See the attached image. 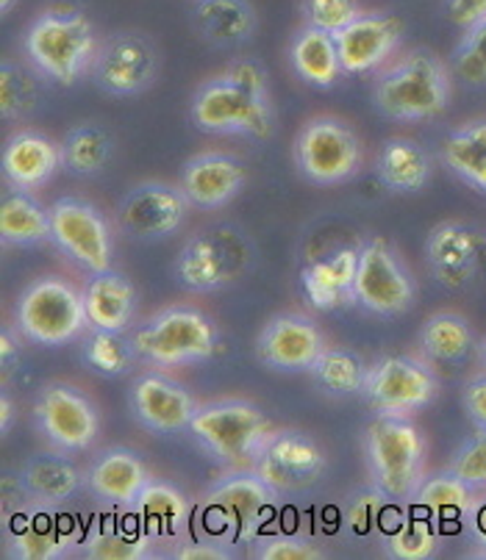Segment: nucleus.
Wrapping results in <instances>:
<instances>
[{"mask_svg":"<svg viewBox=\"0 0 486 560\" xmlns=\"http://www.w3.org/2000/svg\"><path fill=\"white\" fill-rule=\"evenodd\" d=\"M451 97L448 70L428 50H415L397 61L375 86V103L395 119H431L444 112Z\"/></svg>","mask_w":486,"mask_h":560,"instance_id":"nucleus-1","label":"nucleus"},{"mask_svg":"<svg viewBox=\"0 0 486 560\" xmlns=\"http://www.w3.org/2000/svg\"><path fill=\"white\" fill-rule=\"evenodd\" d=\"M189 430L217 460L231 466L256 460L273 435L270 419L242 399H225L198 408Z\"/></svg>","mask_w":486,"mask_h":560,"instance_id":"nucleus-2","label":"nucleus"},{"mask_svg":"<svg viewBox=\"0 0 486 560\" xmlns=\"http://www.w3.org/2000/svg\"><path fill=\"white\" fill-rule=\"evenodd\" d=\"M367 458H370L375 489L384 491L386 497H408L423 483L426 442L412 422L381 413L367 428Z\"/></svg>","mask_w":486,"mask_h":560,"instance_id":"nucleus-3","label":"nucleus"},{"mask_svg":"<svg viewBox=\"0 0 486 560\" xmlns=\"http://www.w3.org/2000/svg\"><path fill=\"white\" fill-rule=\"evenodd\" d=\"M31 61L59 84H72L95 54V34L84 14L48 12L25 34Z\"/></svg>","mask_w":486,"mask_h":560,"instance_id":"nucleus-4","label":"nucleus"},{"mask_svg":"<svg viewBox=\"0 0 486 560\" xmlns=\"http://www.w3.org/2000/svg\"><path fill=\"white\" fill-rule=\"evenodd\" d=\"M86 319L84 294L59 278H43L31 283L18 303V328L31 341L45 347L76 339Z\"/></svg>","mask_w":486,"mask_h":560,"instance_id":"nucleus-5","label":"nucleus"},{"mask_svg":"<svg viewBox=\"0 0 486 560\" xmlns=\"http://www.w3.org/2000/svg\"><path fill=\"white\" fill-rule=\"evenodd\" d=\"M251 267V245L240 231L215 228L189 238L175 261L181 283L195 292H215L229 287Z\"/></svg>","mask_w":486,"mask_h":560,"instance_id":"nucleus-6","label":"nucleus"},{"mask_svg":"<svg viewBox=\"0 0 486 560\" xmlns=\"http://www.w3.org/2000/svg\"><path fill=\"white\" fill-rule=\"evenodd\" d=\"M134 350L142 352L153 364L178 366L215 355L217 339L215 328L200 311L167 308L134 336Z\"/></svg>","mask_w":486,"mask_h":560,"instance_id":"nucleus-7","label":"nucleus"},{"mask_svg":"<svg viewBox=\"0 0 486 560\" xmlns=\"http://www.w3.org/2000/svg\"><path fill=\"white\" fill-rule=\"evenodd\" d=\"M193 122L211 133L267 137L273 128L270 97L245 90L222 72L195 95Z\"/></svg>","mask_w":486,"mask_h":560,"instance_id":"nucleus-8","label":"nucleus"},{"mask_svg":"<svg viewBox=\"0 0 486 560\" xmlns=\"http://www.w3.org/2000/svg\"><path fill=\"white\" fill-rule=\"evenodd\" d=\"M298 167L314 184H343L356 175L361 148L356 133L336 117H314L301 128L294 144Z\"/></svg>","mask_w":486,"mask_h":560,"instance_id":"nucleus-9","label":"nucleus"},{"mask_svg":"<svg viewBox=\"0 0 486 560\" xmlns=\"http://www.w3.org/2000/svg\"><path fill=\"white\" fill-rule=\"evenodd\" d=\"M364 392L381 413L406 417L431 402L437 381L417 358L386 355L367 370Z\"/></svg>","mask_w":486,"mask_h":560,"instance_id":"nucleus-10","label":"nucleus"},{"mask_svg":"<svg viewBox=\"0 0 486 560\" xmlns=\"http://www.w3.org/2000/svg\"><path fill=\"white\" fill-rule=\"evenodd\" d=\"M415 300V283L384 238H372L359 250L356 303L381 316L401 314Z\"/></svg>","mask_w":486,"mask_h":560,"instance_id":"nucleus-11","label":"nucleus"},{"mask_svg":"<svg viewBox=\"0 0 486 560\" xmlns=\"http://www.w3.org/2000/svg\"><path fill=\"white\" fill-rule=\"evenodd\" d=\"M325 471V455L317 444L303 433L284 430L267 439L265 450L256 458V475L276 494L306 491L317 483Z\"/></svg>","mask_w":486,"mask_h":560,"instance_id":"nucleus-12","label":"nucleus"},{"mask_svg":"<svg viewBox=\"0 0 486 560\" xmlns=\"http://www.w3.org/2000/svg\"><path fill=\"white\" fill-rule=\"evenodd\" d=\"M273 497L276 491L258 475H234L206 494V513L217 518L234 541H253L273 508Z\"/></svg>","mask_w":486,"mask_h":560,"instance_id":"nucleus-13","label":"nucleus"},{"mask_svg":"<svg viewBox=\"0 0 486 560\" xmlns=\"http://www.w3.org/2000/svg\"><path fill=\"white\" fill-rule=\"evenodd\" d=\"M50 225H54L56 245L81 267L95 275L112 269V233L106 220L92 206L72 197L59 200L50 209Z\"/></svg>","mask_w":486,"mask_h":560,"instance_id":"nucleus-14","label":"nucleus"},{"mask_svg":"<svg viewBox=\"0 0 486 560\" xmlns=\"http://www.w3.org/2000/svg\"><path fill=\"white\" fill-rule=\"evenodd\" d=\"M189 197L159 180L134 186L117 206V220L134 238H162L184 222Z\"/></svg>","mask_w":486,"mask_h":560,"instance_id":"nucleus-15","label":"nucleus"},{"mask_svg":"<svg viewBox=\"0 0 486 560\" xmlns=\"http://www.w3.org/2000/svg\"><path fill=\"white\" fill-rule=\"evenodd\" d=\"M36 422L61 450H86L97 435V413L92 402L65 383H54L39 394Z\"/></svg>","mask_w":486,"mask_h":560,"instance_id":"nucleus-16","label":"nucleus"},{"mask_svg":"<svg viewBox=\"0 0 486 560\" xmlns=\"http://www.w3.org/2000/svg\"><path fill=\"white\" fill-rule=\"evenodd\" d=\"M157 48L139 34L115 36L95 59V78L108 95L126 97L148 90L157 78Z\"/></svg>","mask_w":486,"mask_h":560,"instance_id":"nucleus-17","label":"nucleus"},{"mask_svg":"<svg viewBox=\"0 0 486 560\" xmlns=\"http://www.w3.org/2000/svg\"><path fill=\"white\" fill-rule=\"evenodd\" d=\"M258 358L276 370H312L314 361L323 355V334L314 328L312 319L301 314L273 316L256 341Z\"/></svg>","mask_w":486,"mask_h":560,"instance_id":"nucleus-18","label":"nucleus"},{"mask_svg":"<svg viewBox=\"0 0 486 560\" xmlns=\"http://www.w3.org/2000/svg\"><path fill=\"white\" fill-rule=\"evenodd\" d=\"M428 267L444 289H464L473 283L481 264V242L464 222L444 220L428 236Z\"/></svg>","mask_w":486,"mask_h":560,"instance_id":"nucleus-19","label":"nucleus"},{"mask_svg":"<svg viewBox=\"0 0 486 560\" xmlns=\"http://www.w3.org/2000/svg\"><path fill=\"white\" fill-rule=\"evenodd\" d=\"M401 20L390 14H359L354 23L334 34L343 70L350 75H364L384 65L401 39Z\"/></svg>","mask_w":486,"mask_h":560,"instance_id":"nucleus-20","label":"nucleus"},{"mask_svg":"<svg viewBox=\"0 0 486 560\" xmlns=\"http://www.w3.org/2000/svg\"><path fill=\"white\" fill-rule=\"evenodd\" d=\"M131 406L139 422L144 428L157 430V433H173V430L186 428L193 422L195 411H198L195 399L186 394V388H181L178 383L162 375L139 377L134 383Z\"/></svg>","mask_w":486,"mask_h":560,"instance_id":"nucleus-21","label":"nucleus"},{"mask_svg":"<svg viewBox=\"0 0 486 560\" xmlns=\"http://www.w3.org/2000/svg\"><path fill=\"white\" fill-rule=\"evenodd\" d=\"M245 186V167L234 155L225 153H204L195 155L184 167L181 189L189 197V203L200 209H217L229 203L231 197Z\"/></svg>","mask_w":486,"mask_h":560,"instance_id":"nucleus-22","label":"nucleus"},{"mask_svg":"<svg viewBox=\"0 0 486 560\" xmlns=\"http://www.w3.org/2000/svg\"><path fill=\"white\" fill-rule=\"evenodd\" d=\"M356 269L359 250H336L331 258L303 269V292L317 311H336L356 300Z\"/></svg>","mask_w":486,"mask_h":560,"instance_id":"nucleus-23","label":"nucleus"},{"mask_svg":"<svg viewBox=\"0 0 486 560\" xmlns=\"http://www.w3.org/2000/svg\"><path fill=\"white\" fill-rule=\"evenodd\" d=\"M59 164H65L61 148H56L43 133H18L3 150V173H7L9 184L18 189H34V186L45 184Z\"/></svg>","mask_w":486,"mask_h":560,"instance_id":"nucleus-24","label":"nucleus"},{"mask_svg":"<svg viewBox=\"0 0 486 560\" xmlns=\"http://www.w3.org/2000/svg\"><path fill=\"white\" fill-rule=\"evenodd\" d=\"M134 303H137L134 283L128 278H123L120 272H112V269L97 272L84 292L86 319L97 330L128 328L134 316Z\"/></svg>","mask_w":486,"mask_h":560,"instance_id":"nucleus-25","label":"nucleus"},{"mask_svg":"<svg viewBox=\"0 0 486 560\" xmlns=\"http://www.w3.org/2000/svg\"><path fill=\"white\" fill-rule=\"evenodd\" d=\"M193 20L211 45L247 43L256 31V12L247 0H195Z\"/></svg>","mask_w":486,"mask_h":560,"instance_id":"nucleus-26","label":"nucleus"},{"mask_svg":"<svg viewBox=\"0 0 486 560\" xmlns=\"http://www.w3.org/2000/svg\"><path fill=\"white\" fill-rule=\"evenodd\" d=\"M134 513L142 522L144 533L153 538H175L189 522V502L175 486L148 480L134 500Z\"/></svg>","mask_w":486,"mask_h":560,"instance_id":"nucleus-27","label":"nucleus"},{"mask_svg":"<svg viewBox=\"0 0 486 560\" xmlns=\"http://www.w3.org/2000/svg\"><path fill=\"white\" fill-rule=\"evenodd\" d=\"M148 483L142 460L128 450H112L90 471V489L112 505H134Z\"/></svg>","mask_w":486,"mask_h":560,"instance_id":"nucleus-28","label":"nucleus"},{"mask_svg":"<svg viewBox=\"0 0 486 560\" xmlns=\"http://www.w3.org/2000/svg\"><path fill=\"white\" fill-rule=\"evenodd\" d=\"M292 65L298 75L314 86H334L339 72H345L339 48H336V36L331 31L314 28V25L301 31V36L294 39Z\"/></svg>","mask_w":486,"mask_h":560,"instance_id":"nucleus-29","label":"nucleus"},{"mask_svg":"<svg viewBox=\"0 0 486 560\" xmlns=\"http://www.w3.org/2000/svg\"><path fill=\"white\" fill-rule=\"evenodd\" d=\"M20 483L28 491L31 500L43 505H59L79 491V469L56 455H36L20 471Z\"/></svg>","mask_w":486,"mask_h":560,"instance_id":"nucleus-30","label":"nucleus"},{"mask_svg":"<svg viewBox=\"0 0 486 560\" xmlns=\"http://www.w3.org/2000/svg\"><path fill=\"white\" fill-rule=\"evenodd\" d=\"M379 173L395 191H420L431 175V159L415 139H390L381 148Z\"/></svg>","mask_w":486,"mask_h":560,"instance_id":"nucleus-31","label":"nucleus"},{"mask_svg":"<svg viewBox=\"0 0 486 560\" xmlns=\"http://www.w3.org/2000/svg\"><path fill=\"white\" fill-rule=\"evenodd\" d=\"M420 347L437 364H456L473 350V330L456 311H439L428 316L423 325Z\"/></svg>","mask_w":486,"mask_h":560,"instance_id":"nucleus-32","label":"nucleus"},{"mask_svg":"<svg viewBox=\"0 0 486 560\" xmlns=\"http://www.w3.org/2000/svg\"><path fill=\"white\" fill-rule=\"evenodd\" d=\"M0 236L9 245H36L54 236L50 225V211L36 203L34 197L25 195V189H18L14 195H7L0 206Z\"/></svg>","mask_w":486,"mask_h":560,"instance_id":"nucleus-33","label":"nucleus"},{"mask_svg":"<svg viewBox=\"0 0 486 560\" xmlns=\"http://www.w3.org/2000/svg\"><path fill=\"white\" fill-rule=\"evenodd\" d=\"M112 155H115V139L92 122L72 128L61 142V162L79 175L101 173L112 162Z\"/></svg>","mask_w":486,"mask_h":560,"instance_id":"nucleus-34","label":"nucleus"},{"mask_svg":"<svg viewBox=\"0 0 486 560\" xmlns=\"http://www.w3.org/2000/svg\"><path fill=\"white\" fill-rule=\"evenodd\" d=\"M444 162L475 189L486 191V119L470 122L444 142Z\"/></svg>","mask_w":486,"mask_h":560,"instance_id":"nucleus-35","label":"nucleus"},{"mask_svg":"<svg viewBox=\"0 0 486 560\" xmlns=\"http://www.w3.org/2000/svg\"><path fill=\"white\" fill-rule=\"evenodd\" d=\"M415 500L431 516L459 518L467 516L470 505H473V491H470V486L464 483L462 477L448 471V475H437L417 486Z\"/></svg>","mask_w":486,"mask_h":560,"instance_id":"nucleus-36","label":"nucleus"},{"mask_svg":"<svg viewBox=\"0 0 486 560\" xmlns=\"http://www.w3.org/2000/svg\"><path fill=\"white\" fill-rule=\"evenodd\" d=\"M67 541L70 538L65 536V530L43 516H20V527L12 536L14 552L25 560L59 558L67 549Z\"/></svg>","mask_w":486,"mask_h":560,"instance_id":"nucleus-37","label":"nucleus"},{"mask_svg":"<svg viewBox=\"0 0 486 560\" xmlns=\"http://www.w3.org/2000/svg\"><path fill=\"white\" fill-rule=\"evenodd\" d=\"M312 372L334 394H354L364 388L367 381L364 361L348 350H323V355L314 361Z\"/></svg>","mask_w":486,"mask_h":560,"instance_id":"nucleus-38","label":"nucleus"},{"mask_svg":"<svg viewBox=\"0 0 486 560\" xmlns=\"http://www.w3.org/2000/svg\"><path fill=\"white\" fill-rule=\"evenodd\" d=\"M437 527L426 516H406L395 533L390 536L386 547L390 555L401 560H423L437 549Z\"/></svg>","mask_w":486,"mask_h":560,"instance_id":"nucleus-39","label":"nucleus"},{"mask_svg":"<svg viewBox=\"0 0 486 560\" xmlns=\"http://www.w3.org/2000/svg\"><path fill=\"white\" fill-rule=\"evenodd\" d=\"M84 549L95 560H137L148 555V544L139 536L117 530V527H95L86 536Z\"/></svg>","mask_w":486,"mask_h":560,"instance_id":"nucleus-40","label":"nucleus"},{"mask_svg":"<svg viewBox=\"0 0 486 560\" xmlns=\"http://www.w3.org/2000/svg\"><path fill=\"white\" fill-rule=\"evenodd\" d=\"M36 103L34 81L12 61H3L0 70V112L7 119H20Z\"/></svg>","mask_w":486,"mask_h":560,"instance_id":"nucleus-41","label":"nucleus"},{"mask_svg":"<svg viewBox=\"0 0 486 560\" xmlns=\"http://www.w3.org/2000/svg\"><path fill=\"white\" fill-rule=\"evenodd\" d=\"M131 347L120 336V330H97L95 336L86 345V361L95 366L103 375H120L128 366V358H131Z\"/></svg>","mask_w":486,"mask_h":560,"instance_id":"nucleus-42","label":"nucleus"},{"mask_svg":"<svg viewBox=\"0 0 486 560\" xmlns=\"http://www.w3.org/2000/svg\"><path fill=\"white\" fill-rule=\"evenodd\" d=\"M456 72L467 84H486V20L464 34L456 48Z\"/></svg>","mask_w":486,"mask_h":560,"instance_id":"nucleus-43","label":"nucleus"},{"mask_svg":"<svg viewBox=\"0 0 486 560\" xmlns=\"http://www.w3.org/2000/svg\"><path fill=\"white\" fill-rule=\"evenodd\" d=\"M453 475H459L470 489H484L486 486V430H478L473 439L459 447L456 458L451 464Z\"/></svg>","mask_w":486,"mask_h":560,"instance_id":"nucleus-44","label":"nucleus"},{"mask_svg":"<svg viewBox=\"0 0 486 560\" xmlns=\"http://www.w3.org/2000/svg\"><path fill=\"white\" fill-rule=\"evenodd\" d=\"M303 12H306L309 25L331 31V34L343 31L345 25L354 23V20L359 18L356 0H306V3H303Z\"/></svg>","mask_w":486,"mask_h":560,"instance_id":"nucleus-45","label":"nucleus"},{"mask_svg":"<svg viewBox=\"0 0 486 560\" xmlns=\"http://www.w3.org/2000/svg\"><path fill=\"white\" fill-rule=\"evenodd\" d=\"M384 491L381 489H367L350 500L348 505V527L356 536H367L372 527L379 525L381 511H384Z\"/></svg>","mask_w":486,"mask_h":560,"instance_id":"nucleus-46","label":"nucleus"},{"mask_svg":"<svg viewBox=\"0 0 486 560\" xmlns=\"http://www.w3.org/2000/svg\"><path fill=\"white\" fill-rule=\"evenodd\" d=\"M258 558L265 560H317L323 558L317 547L309 538H294V536H278L267 538L258 549Z\"/></svg>","mask_w":486,"mask_h":560,"instance_id":"nucleus-47","label":"nucleus"},{"mask_svg":"<svg viewBox=\"0 0 486 560\" xmlns=\"http://www.w3.org/2000/svg\"><path fill=\"white\" fill-rule=\"evenodd\" d=\"M462 402L467 417L475 422V428L486 430V372L484 375L473 377V381L464 386Z\"/></svg>","mask_w":486,"mask_h":560,"instance_id":"nucleus-48","label":"nucleus"},{"mask_svg":"<svg viewBox=\"0 0 486 560\" xmlns=\"http://www.w3.org/2000/svg\"><path fill=\"white\" fill-rule=\"evenodd\" d=\"M448 18L459 28H473L486 20V0H448Z\"/></svg>","mask_w":486,"mask_h":560,"instance_id":"nucleus-49","label":"nucleus"},{"mask_svg":"<svg viewBox=\"0 0 486 560\" xmlns=\"http://www.w3.org/2000/svg\"><path fill=\"white\" fill-rule=\"evenodd\" d=\"M175 558L181 560H222L229 558V552L217 544H204V541H195V544H184V547L175 552Z\"/></svg>","mask_w":486,"mask_h":560,"instance_id":"nucleus-50","label":"nucleus"},{"mask_svg":"<svg viewBox=\"0 0 486 560\" xmlns=\"http://www.w3.org/2000/svg\"><path fill=\"white\" fill-rule=\"evenodd\" d=\"M467 525L475 544H481L486 549V497L484 500H473V505L467 511Z\"/></svg>","mask_w":486,"mask_h":560,"instance_id":"nucleus-51","label":"nucleus"},{"mask_svg":"<svg viewBox=\"0 0 486 560\" xmlns=\"http://www.w3.org/2000/svg\"><path fill=\"white\" fill-rule=\"evenodd\" d=\"M9 422H12V399L3 394V399H0V428L9 430Z\"/></svg>","mask_w":486,"mask_h":560,"instance_id":"nucleus-52","label":"nucleus"},{"mask_svg":"<svg viewBox=\"0 0 486 560\" xmlns=\"http://www.w3.org/2000/svg\"><path fill=\"white\" fill-rule=\"evenodd\" d=\"M0 350H3V361H9V355H12V352H14V347H12V336L3 334V347H0Z\"/></svg>","mask_w":486,"mask_h":560,"instance_id":"nucleus-53","label":"nucleus"},{"mask_svg":"<svg viewBox=\"0 0 486 560\" xmlns=\"http://www.w3.org/2000/svg\"><path fill=\"white\" fill-rule=\"evenodd\" d=\"M12 3H14V0H0V9H3V14H7L9 9H12Z\"/></svg>","mask_w":486,"mask_h":560,"instance_id":"nucleus-54","label":"nucleus"},{"mask_svg":"<svg viewBox=\"0 0 486 560\" xmlns=\"http://www.w3.org/2000/svg\"><path fill=\"white\" fill-rule=\"evenodd\" d=\"M481 361H484V366H486V339H484V345H481Z\"/></svg>","mask_w":486,"mask_h":560,"instance_id":"nucleus-55","label":"nucleus"}]
</instances>
